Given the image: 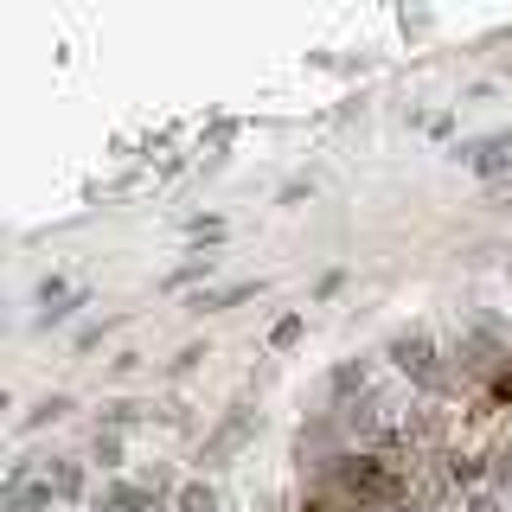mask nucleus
I'll return each instance as SVG.
<instances>
[{
  "mask_svg": "<svg viewBox=\"0 0 512 512\" xmlns=\"http://www.w3.org/2000/svg\"><path fill=\"white\" fill-rule=\"evenodd\" d=\"M391 365H397L404 378H416L423 391H448V384H455V365L436 352V340H429V333H397V340H391Z\"/></svg>",
  "mask_w": 512,
  "mask_h": 512,
  "instance_id": "1",
  "label": "nucleus"
},
{
  "mask_svg": "<svg viewBox=\"0 0 512 512\" xmlns=\"http://www.w3.org/2000/svg\"><path fill=\"white\" fill-rule=\"evenodd\" d=\"M455 365L468 378H512V352H506V340L493 327H480V320H468V327H461V340H455Z\"/></svg>",
  "mask_w": 512,
  "mask_h": 512,
  "instance_id": "2",
  "label": "nucleus"
},
{
  "mask_svg": "<svg viewBox=\"0 0 512 512\" xmlns=\"http://www.w3.org/2000/svg\"><path fill=\"white\" fill-rule=\"evenodd\" d=\"M250 436H256V410L237 404V410H231V416H224V423L212 429V436H205V455H199V461H205V468H224V461H231V455H237V448H244Z\"/></svg>",
  "mask_w": 512,
  "mask_h": 512,
  "instance_id": "3",
  "label": "nucleus"
},
{
  "mask_svg": "<svg viewBox=\"0 0 512 512\" xmlns=\"http://www.w3.org/2000/svg\"><path fill=\"white\" fill-rule=\"evenodd\" d=\"M461 167H468V173H480V180H500V173L512 167V135L468 141V148H461Z\"/></svg>",
  "mask_w": 512,
  "mask_h": 512,
  "instance_id": "4",
  "label": "nucleus"
},
{
  "mask_svg": "<svg viewBox=\"0 0 512 512\" xmlns=\"http://www.w3.org/2000/svg\"><path fill=\"white\" fill-rule=\"evenodd\" d=\"M346 448H340V423L333 416H314V423H301V461H314V468H333Z\"/></svg>",
  "mask_w": 512,
  "mask_h": 512,
  "instance_id": "5",
  "label": "nucleus"
},
{
  "mask_svg": "<svg viewBox=\"0 0 512 512\" xmlns=\"http://www.w3.org/2000/svg\"><path fill=\"white\" fill-rule=\"evenodd\" d=\"M327 391H333V404L372 397V365H365V359H340V365H333V378H327Z\"/></svg>",
  "mask_w": 512,
  "mask_h": 512,
  "instance_id": "6",
  "label": "nucleus"
},
{
  "mask_svg": "<svg viewBox=\"0 0 512 512\" xmlns=\"http://www.w3.org/2000/svg\"><path fill=\"white\" fill-rule=\"evenodd\" d=\"M45 487H52L58 500H84V468H77V461H45Z\"/></svg>",
  "mask_w": 512,
  "mask_h": 512,
  "instance_id": "7",
  "label": "nucleus"
},
{
  "mask_svg": "<svg viewBox=\"0 0 512 512\" xmlns=\"http://www.w3.org/2000/svg\"><path fill=\"white\" fill-rule=\"evenodd\" d=\"M442 474L455 480V487H474V480L487 474V455H461V448H448V455H442Z\"/></svg>",
  "mask_w": 512,
  "mask_h": 512,
  "instance_id": "8",
  "label": "nucleus"
},
{
  "mask_svg": "<svg viewBox=\"0 0 512 512\" xmlns=\"http://www.w3.org/2000/svg\"><path fill=\"white\" fill-rule=\"evenodd\" d=\"M135 423H154V404H128V397H122V404L103 410V423H96V429H116V436H122V429H135Z\"/></svg>",
  "mask_w": 512,
  "mask_h": 512,
  "instance_id": "9",
  "label": "nucleus"
},
{
  "mask_svg": "<svg viewBox=\"0 0 512 512\" xmlns=\"http://www.w3.org/2000/svg\"><path fill=\"white\" fill-rule=\"evenodd\" d=\"M58 416H71V397L52 391V397H39V404L26 410V429H45V423H58Z\"/></svg>",
  "mask_w": 512,
  "mask_h": 512,
  "instance_id": "10",
  "label": "nucleus"
},
{
  "mask_svg": "<svg viewBox=\"0 0 512 512\" xmlns=\"http://www.w3.org/2000/svg\"><path fill=\"white\" fill-rule=\"evenodd\" d=\"M244 295H256V282H231V288H212V295H199L192 308H199V314H212V308H231V301H244Z\"/></svg>",
  "mask_w": 512,
  "mask_h": 512,
  "instance_id": "11",
  "label": "nucleus"
},
{
  "mask_svg": "<svg viewBox=\"0 0 512 512\" xmlns=\"http://www.w3.org/2000/svg\"><path fill=\"white\" fill-rule=\"evenodd\" d=\"M180 512H218V493L192 480V487H180Z\"/></svg>",
  "mask_w": 512,
  "mask_h": 512,
  "instance_id": "12",
  "label": "nucleus"
},
{
  "mask_svg": "<svg viewBox=\"0 0 512 512\" xmlns=\"http://www.w3.org/2000/svg\"><path fill=\"white\" fill-rule=\"evenodd\" d=\"M90 455H96V461H103V468H116V461H122V436H116V429H96V442H90Z\"/></svg>",
  "mask_w": 512,
  "mask_h": 512,
  "instance_id": "13",
  "label": "nucleus"
},
{
  "mask_svg": "<svg viewBox=\"0 0 512 512\" xmlns=\"http://www.w3.org/2000/svg\"><path fill=\"white\" fill-rule=\"evenodd\" d=\"M487 474H493V487H500V493H512V448L487 455Z\"/></svg>",
  "mask_w": 512,
  "mask_h": 512,
  "instance_id": "14",
  "label": "nucleus"
},
{
  "mask_svg": "<svg viewBox=\"0 0 512 512\" xmlns=\"http://www.w3.org/2000/svg\"><path fill=\"white\" fill-rule=\"evenodd\" d=\"M205 269H212V256H192V263H180V269L167 276V288H186V282H199Z\"/></svg>",
  "mask_w": 512,
  "mask_h": 512,
  "instance_id": "15",
  "label": "nucleus"
},
{
  "mask_svg": "<svg viewBox=\"0 0 512 512\" xmlns=\"http://www.w3.org/2000/svg\"><path fill=\"white\" fill-rule=\"evenodd\" d=\"M295 340H301V314L276 320V333H269V346H295Z\"/></svg>",
  "mask_w": 512,
  "mask_h": 512,
  "instance_id": "16",
  "label": "nucleus"
},
{
  "mask_svg": "<svg viewBox=\"0 0 512 512\" xmlns=\"http://www.w3.org/2000/svg\"><path fill=\"white\" fill-rule=\"evenodd\" d=\"M141 487H148V493H154V500H160V493H173V474H167V468H160V461H154V468H148V474H141Z\"/></svg>",
  "mask_w": 512,
  "mask_h": 512,
  "instance_id": "17",
  "label": "nucleus"
},
{
  "mask_svg": "<svg viewBox=\"0 0 512 512\" xmlns=\"http://www.w3.org/2000/svg\"><path fill=\"white\" fill-rule=\"evenodd\" d=\"M186 231H192V237H205V244H218V237H224V218H192Z\"/></svg>",
  "mask_w": 512,
  "mask_h": 512,
  "instance_id": "18",
  "label": "nucleus"
},
{
  "mask_svg": "<svg viewBox=\"0 0 512 512\" xmlns=\"http://www.w3.org/2000/svg\"><path fill=\"white\" fill-rule=\"evenodd\" d=\"M199 359H205V346H186L180 359H173V378H186V372H199Z\"/></svg>",
  "mask_w": 512,
  "mask_h": 512,
  "instance_id": "19",
  "label": "nucleus"
},
{
  "mask_svg": "<svg viewBox=\"0 0 512 512\" xmlns=\"http://www.w3.org/2000/svg\"><path fill=\"white\" fill-rule=\"evenodd\" d=\"M468 512H506V500H500V493H474Z\"/></svg>",
  "mask_w": 512,
  "mask_h": 512,
  "instance_id": "20",
  "label": "nucleus"
},
{
  "mask_svg": "<svg viewBox=\"0 0 512 512\" xmlns=\"http://www.w3.org/2000/svg\"><path fill=\"white\" fill-rule=\"evenodd\" d=\"M340 288H346V276H340V269H327V276H320V288H314V295L327 301V295H340Z\"/></svg>",
  "mask_w": 512,
  "mask_h": 512,
  "instance_id": "21",
  "label": "nucleus"
}]
</instances>
